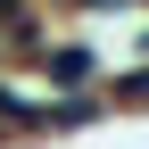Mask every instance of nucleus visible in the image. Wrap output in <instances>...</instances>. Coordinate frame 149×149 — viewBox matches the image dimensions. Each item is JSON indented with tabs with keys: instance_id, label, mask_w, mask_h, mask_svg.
I'll return each mask as SVG.
<instances>
[{
	"instance_id": "obj_1",
	"label": "nucleus",
	"mask_w": 149,
	"mask_h": 149,
	"mask_svg": "<svg viewBox=\"0 0 149 149\" xmlns=\"http://www.w3.org/2000/svg\"><path fill=\"white\" fill-rule=\"evenodd\" d=\"M116 100H124V108H149V74H124V83H116Z\"/></svg>"
}]
</instances>
